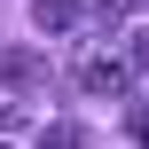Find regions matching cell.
Instances as JSON below:
<instances>
[{
	"mask_svg": "<svg viewBox=\"0 0 149 149\" xmlns=\"http://www.w3.org/2000/svg\"><path fill=\"white\" fill-rule=\"evenodd\" d=\"M79 16H86V0H31V24L39 31H71Z\"/></svg>",
	"mask_w": 149,
	"mask_h": 149,
	"instance_id": "obj_3",
	"label": "cell"
},
{
	"mask_svg": "<svg viewBox=\"0 0 149 149\" xmlns=\"http://www.w3.org/2000/svg\"><path fill=\"white\" fill-rule=\"evenodd\" d=\"M71 79H79V94H134V63L118 47H79Z\"/></svg>",
	"mask_w": 149,
	"mask_h": 149,
	"instance_id": "obj_1",
	"label": "cell"
},
{
	"mask_svg": "<svg viewBox=\"0 0 149 149\" xmlns=\"http://www.w3.org/2000/svg\"><path fill=\"white\" fill-rule=\"evenodd\" d=\"M86 8H94V24H126L134 16V0H86Z\"/></svg>",
	"mask_w": 149,
	"mask_h": 149,
	"instance_id": "obj_5",
	"label": "cell"
},
{
	"mask_svg": "<svg viewBox=\"0 0 149 149\" xmlns=\"http://www.w3.org/2000/svg\"><path fill=\"white\" fill-rule=\"evenodd\" d=\"M0 86H47V55H31V47H0Z\"/></svg>",
	"mask_w": 149,
	"mask_h": 149,
	"instance_id": "obj_2",
	"label": "cell"
},
{
	"mask_svg": "<svg viewBox=\"0 0 149 149\" xmlns=\"http://www.w3.org/2000/svg\"><path fill=\"white\" fill-rule=\"evenodd\" d=\"M39 141H47V149H71V141H86V126H71V118H55V126H39Z\"/></svg>",
	"mask_w": 149,
	"mask_h": 149,
	"instance_id": "obj_4",
	"label": "cell"
}]
</instances>
